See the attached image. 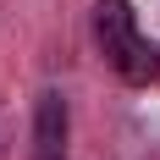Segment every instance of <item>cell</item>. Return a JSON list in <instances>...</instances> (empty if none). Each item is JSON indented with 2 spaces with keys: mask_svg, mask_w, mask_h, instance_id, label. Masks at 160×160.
<instances>
[{
  "mask_svg": "<svg viewBox=\"0 0 160 160\" xmlns=\"http://www.w3.org/2000/svg\"><path fill=\"white\" fill-rule=\"evenodd\" d=\"M94 44L122 83H155L160 78V50L138 33V17H132L127 0H94Z\"/></svg>",
  "mask_w": 160,
  "mask_h": 160,
  "instance_id": "1",
  "label": "cell"
},
{
  "mask_svg": "<svg viewBox=\"0 0 160 160\" xmlns=\"http://www.w3.org/2000/svg\"><path fill=\"white\" fill-rule=\"evenodd\" d=\"M33 160H66V99L55 88L33 99Z\"/></svg>",
  "mask_w": 160,
  "mask_h": 160,
  "instance_id": "2",
  "label": "cell"
}]
</instances>
